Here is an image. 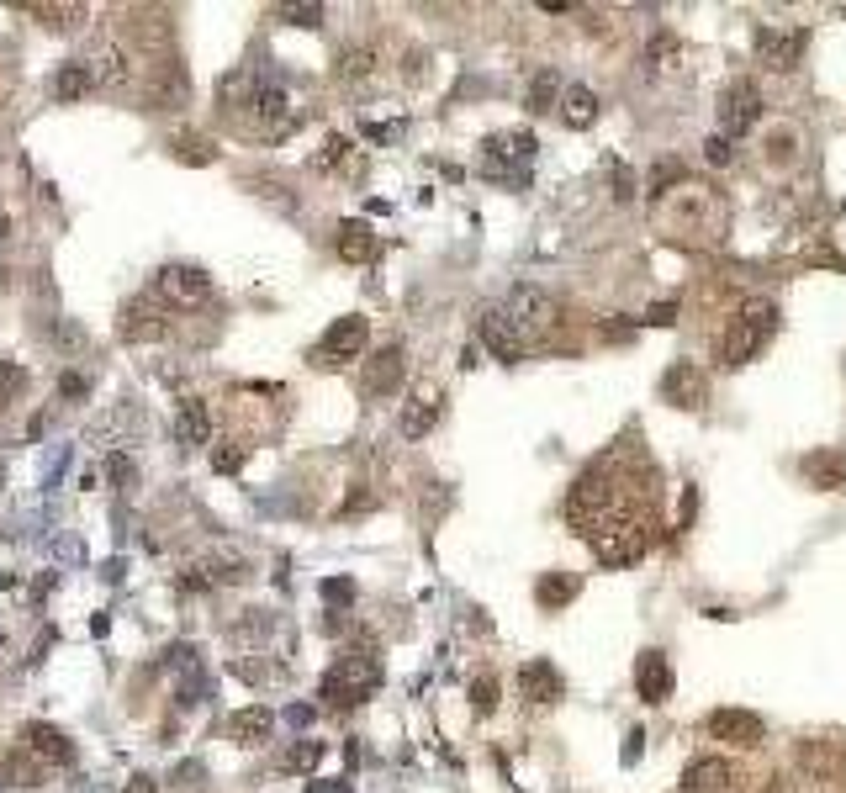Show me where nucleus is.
<instances>
[{
    "mask_svg": "<svg viewBox=\"0 0 846 793\" xmlns=\"http://www.w3.org/2000/svg\"><path fill=\"white\" fill-rule=\"evenodd\" d=\"M656 201H661V207H656L661 228H667L672 238H683V244H714V238H725L730 212H725L720 191L693 186V180H688L683 191H661Z\"/></svg>",
    "mask_w": 846,
    "mask_h": 793,
    "instance_id": "f257e3e1",
    "label": "nucleus"
},
{
    "mask_svg": "<svg viewBox=\"0 0 846 793\" xmlns=\"http://www.w3.org/2000/svg\"><path fill=\"white\" fill-rule=\"evenodd\" d=\"M376 688H381V651H376V640L349 645L334 667L318 677V698H323V704H334V709H355V704H365V693H376Z\"/></svg>",
    "mask_w": 846,
    "mask_h": 793,
    "instance_id": "f03ea898",
    "label": "nucleus"
},
{
    "mask_svg": "<svg viewBox=\"0 0 846 793\" xmlns=\"http://www.w3.org/2000/svg\"><path fill=\"white\" fill-rule=\"evenodd\" d=\"M772 328H778V302L772 297H746L741 302V312L730 318V328L720 334V344H714V360L720 365H746V360H757V349L772 339Z\"/></svg>",
    "mask_w": 846,
    "mask_h": 793,
    "instance_id": "7ed1b4c3",
    "label": "nucleus"
},
{
    "mask_svg": "<svg viewBox=\"0 0 846 793\" xmlns=\"http://www.w3.org/2000/svg\"><path fill=\"white\" fill-rule=\"evenodd\" d=\"M535 133L513 127V133H492L487 149H482V175L487 180H524V170L535 164Z\"/></svg>",
    "mask_w": 846,
    "mask_h": 793,
    "instance_id": "20e7f679",
    "label": "nucleus"
},
{
    "mask_svg": "<svg viewBox=\"0 0 846 793\" xmlns=\"http://www.w3.org/2000/svg\"><path fill=\"white\" fill-rule=\"evenodd\" d=\"M587 540H593V556L603 566H630V561L646 556L651 534H646L640 519H609V524H598L593 534H587Z\"/></svg>",
    "mask_w": 846,
    "mask_h": 793,
    "instance_id": "39448f33",
    "label": "nucleus"
},
{
    "mask_svg": "<svg viewBox=\"0 0 846 793\" xmlns=\"http://www.w3.org/2000/svg\"><path fill=\"white\" fill-rule=\"evenodd\" d=\"M503 312H508V323L519 328L529 344H535L540 334H550V328H556V318H561L556 297H550V291H540V286H513L508 302H503Z\"/></svg>",
    "mask_w": 846,
    "mask_h": 793,
    "instance_id": "423d86ee",
    "label": "nucleus"
},
{
    "mask_svg": "<svg viewBox=\"0 0 846 793\" xmlns=\"http://www.w3.org/2000/svg\"><path fill=\"white\" fill-rule=\"evenodd\" d=\"M714 112H720V138H741L762 117V90L751 80H730L720 90V106H714Z\"/></svg>",
    "mask_w": 846,
    "mask_h": 793,
    "instance_id": "0eeeda50",
    "label": "nucleus"
},
{
    "mask_svg": "<svg viewBox=\"0 0 846 793\" xmlns=\"http://www.w3.org/2000/svg\"><path fill=\"white\" fill-rule=\"evenodd\" d=\"M154 291L170 307H201L212 297V275L201 270V265H164L159 275H154Z\"/></svg>",
    "mask_w": 846,
    "mask_h": 793,
    "instance_id": "6e6552de",
    "label": "nucleus"
},
{
    "mask_svg": "<svg viewBox=\"0 0 846 793\" xmlns=\"http://www.w3.org/2000/svg\"><path fill=\"white\" fill-rule=\"evenodd\" d=\"M751 48H757V64H762V69H772V75H788V69L799 64V53H804V27H757Z\"/></svg>",
    "mask_w": 846,
    "mask_h": 793,
    "instance_id": "1a4fd4ad",
    "label": "nucleus"
},
{
    "mask_svg": "<svg viewBox=\"0 0 846 793\" xmlns=\"http://www.w3.org/2000/svg\"><path fill=\"white\" fill-rule=\"evenodd\" d=\"M476 334H482V344L492 349V360H503V365H519V360L529 355V339L508 323L503 307H482V318H476Z\"/></svg>",
    "mask_w": 846,
    "mask_h": 793,
    "instance_id": "9d476101",
    "label": "nucleus"
},
{
    "mask_svg": "<svg viewBox=\"0 0 846 793\" xmlns=\"http://www.w3.org/2000/svg\"><path fill=\"white\" fill-rule=\"evenodd\" d=\"M365 355V318H339L328 334L318 339V349H312V365H349V360H360Z\"/></svg>",
    "mask_w": 846,
    "mask_h": 793,
    "instance_id": "9b49d317",
    "label": "nucleus"
},
{
    "mask_svg": "<svg viewBox=\"0 0 846 793\" xmlns=\"http://www.w3.org/2000/svg\"><path fill=\"white\" fill-rule=\"evenodd\" d=\"M402 376H408V355L402 344H381L371 360H365V397H392Z\"/></svg>",
    "mask_w": 846,
    "mask_h": 793,
    "instance_id": "f8f14e48",
    "label": "nucleus"
},
{
    "mask_svg": "<svg viewBox=\"0 0 846 793\" xmlns=\"http://www.w3.org/2000/svg\"><path fill=\"white\" fill-rule=\"evenodd\" d=\"M709 735L714 741H730V746H762L767 725H762V714H751V709H714L709 714Z\"/></svg>",
    "mask_w": 846,
    "mask_h": 793,
    "instance_id": "ddd939ff",
    "label": "nucleus"
},
{
    "mask_svg": "<svg viewBox=\"0 0 846 793\" xmlns=\"http://www.w3.org/2000/svg\"><path fill=\"white\" fill-rule=\"evenodd\" d=\"M22 746L38 756V762H48V767H69V762H75V741H69L59 725H48V719H27Z\"/></svg>",
    "mask_w": 846,
    "mask_h": 793,
    "instance_id": "4468645a",
    "label": "nucleus"
},
{
    "mask_svg": "<svg viewBox=\"0 0 846 793\" xmlns=\"http://www.w3.org/2000/svg\"><path fill=\"white\" fill-rule=\"evenodd\" d=\"M661 397L672 402V408H704L709 402V381L698 371L693 360H677L667 376H661Z\"/></svg>",
    "mask_w": 846,
    "mask_h": 793,
    "instance_id": "2eb2a0df",
    "label": "nucleus"
},
{
    "mask_svg": "<svg viewBox=\"0 0 846 793\" xmlns=\"http://www.w3.org/2000/svg\"><path fill=\"white\" fill-rule=\"evenodd\" d=\"M635 693L646 698V704H667L672 693V661L661 651H640L635 656Z\"/></svg>",
    "mask_w": 846,
    "mask_h": 793,
    "instance_id": "dca6fc26",
    "label": "nucleus"
},
{
    "mask_svg": "<svg viewBox=\"0 0 846 793\" xmlns=\"http://www.w3.org/2000/svg\"><path fill=\"white\" fill-rule=\"evenodd\" d=\"M799 476L820 492H841L846 487V450H809L799 460Z\"/></svg>",
    "mask_w": 846,
    "mask_h": 793,
    "instance_id": "f3484780",
    "label": "nucleus"
},
{
    "mask_svg": "<svg viewBox=\"0 0 846 793\" xmlns=\"http://www.w3.org/2000/svg\"><path fill=\"white\" fill-rule=\"evenodd\" d=\"M249 112H254V122H265L270 133H281L286 127V112H291V96L275 80H254V90H249Z\"/></svg>",
    "mask_w": 846,
    "mask_h": 793,
    "instance_id": "a211bd4d",
    "label": "nucleus"
},
{
    "mask_svg": "<svg viewBox=\"0 0 846 793\" xmlns=\"http://www.w3.org/2000/svg\"><path fill=\"white\" fill-rule=\"evenodd\" d=\"M561 688H566V682H561V672L550 667L545 656H535V661H524V667H519V693L529 698V704H556Z\"/></svg>",
    "mask_w": 846,
    "mask_h": 793,
    "instance_id": "6ab92c4d",
    "label": "nucleus"
},
{
    "mask_svg": "<svg viewBox=\"0 0 846 793\" xmlns=\"http://www.w3.org/2000/svg\"><path fill=\"white\" fill-rule=\"evenodd\" d=\"M228 735H233L238 746H265L270 735H275V709H265V704L238 709V714L228 719Z\"/></svg>",
    "mask_w": 846,
    "mask_h": 793,
    "instance_id": "aec40b11",
    "label": "nucleus"
},
{
    "mask_svg": "<svg viewBox=\"0 0 846 793\" xmlns=\"http://www.w3.org/2000/svg\"><path fill=\"white\" fill-rule=\"evenodd\" d=\"M730 788V762L720 756H693L683 772V793H725Z\"/></svg>",
    "mask_w": 846,
    "mask_h": 793,
    "instance_id": "412c9836",
    "label": "nucleus"
},
{
    "mask_svg": "<svg viewBox=\"0 0 846 793\" xmlns=\"http://www.w3.org/2000/svg\"><path fill=\"white\" fill-rule=\"evenodd\" d=\"M207 439H212V413H207V402H201V397H191L186 408L175 413V445L196 450V445H207Z\"/></svg>",
    "mask_w": 846,
    "mask_h": 793,
    "instance_id": "4be33fe9",
    "label": "nucleus"
},
{
    "mask_svg": "<svg viewBox=\"0 0 846 793\" xmlns=\"http://www.w3.org/2000/svg\"><path fill=\"white\" fill-rule=\"evenodd\" d=\"M556 106H561V122H566V127H577V133L598 122V96H593L587 85H566Z\"/></svg>",
    "mask_w": 846,
    "mask_h": 793,
    "instance_id": "5701e85b",
    "label": "nucleus"
},
{
    "mask_svg": "<svg viewBox=\"0 0 846 793\" xmlns=\"http://www.w3.org/2000/svg\"><path fill=\"white\" fill-rule=\"evenodd\" d=\"M577 593H582V577H577V571H545V577L535 582V603H540V608H566Z\"/></svg>",
    "mask_w": 846,
    "mask_h": 793,
    "instance_id": "b1692460",
    "label": "nucleus"
},
{
    "mask_svg": "<svg viewBox=\"0 0 846 793\" xmlns=\"http://www.w3.org/2000/svg\"><path fill=\"white\" fill-rule=\"evenodd\" d=\"M376 254V233H371V223H360V217H349V223L339 228V260H349V265H365Z\"/></svg>",
    "mask_w": 846,
    "mask_h": 793,
    "instance_id": "393cba45",
    "label": "nucleus"
},
{
    "mask_svg": "<svg viewBox=\"0 0 846 793\" xmlns=\"http://www.w3.org/2000/svg\"><path fill=\"white\" fill-rule=\"evenodd\" d=\"M159 334H164L159 307H149V302H127V312H122V339L143 344V339H159Z\"/></svg>",
    "mask_w": 846,
    "mask_h": 793,
    "instance_id": "a878e982",
    "label": "nucleus"
},
{
    "mask_svg": "<svg viewBox=\"0 0 846 793\" xmlns=\"http://www.w3.org/2000/svg\"><path fill=\"white\" fill-rule=\"evenodd\" d=\"M439 423V397L434 392H423V397H413L408 408H402V418H397V429L408 434V439H423Z\"/></svg>",
    "mask_w": 846,
    "mask_h": 793,
    "instance_id": "bb28decb",
    "label": "nucleus"
},
{
    "mask_svg": "<svg viewBox=\"0 0 846 793\" xmlns=\"http://www.w3.org/2000/svg\"><path fill=\"white\" fill-rule=\"evenodd\" d=\"M154 112H180L186 106V69L180 64H164V75L154 80Z\"/></svg>",
    "mask_w": 846,
    "mask_h": 793,
    "instance_id": "cd10ccee",
    "label": "nucleus"
},
{
    "mask_svg": "<svg viewBox=\"0 0 846 793\" xmlns=\"http://www.w3.org/2000/svg\"><path fill=\"white\" fill-rule=\"evenodd\" d=\"M90 90H96V80H90V64H64L59 75H53V96H59L64 106H69V101H85Z\"/></svg>",
    "mask_w": 846,
    "mask_h": 793,
    "instance_id": "c85d7f7f",
    "label": "nucleus"
},
{
    "mask_svg": "<svg viewBox=\"0 0 846 793\" xmlns=\"http://www.w3.org/2000/svg\"><path fill=\"white\" fill-rule=\"evenodd\" d=\"M646 64H651V75H672V69L683 64V43H677L672 32H656L646 43Z\"/></svg>",
    "mask_w": 846,
    "mask_h": 793,
    "instance_id": "c756f323",
    "label": "nucleus"
},
{
    "mask_svg": "<svg viewBox=\"0 0 846 793\" xmlns=\"http://www.w3.org/2000/svg\"><path fill=\"white\" fill-rule=\"evenodd\" d=\"M101 476H106V482H112L117 492H133V487H138V460L127 455V450H106Z\"/></svg>",
    "mask_w": 846,
    "mask_h": 793,
    "instance_id": "7c9ffc66",
    "label": "nucleus"
},
{
    "mask_svg": "<svg viewBox=\"0 0 846 793\" xmlns=\"http://www.w3.org/2000/svg\"><path fill=\"white\" fill-rule=\"evenodd\" d=\"M27 11L38 16L43 27H53V32H69V27L85 22V6H53V0H38V6H27Z\"/></svg>",
    "mask_w": 846,
    "mask_h": 793,
    "instance_id": "2f4dec72",
    "label": "nucleus"
},
{
    "mask_svg": "<svg viewBox=\"0 0 846 793\" xmlns=\"http://www.w3.org/2000/svg\"><path fill=\"white\" fill-rule=\"evenodd\" d=\"M556 101H561V80L550 75V69H540V75L529 80V90H524V106L529 112H550Z\"/></svg>",
    "mask_w": 846,
    "mask_h": 793,
    "instance_id": "473e14b6",
    "label": "nucleus"
},
{
    "mask_svg": "<svg viewBox=\"0 0 846 793\" xmlns=\"http://www.w3.org/2000/svg\"><path fill=\"white\" fill-rule=\"evenodd\" d=\"M323 762V741H297L281 751V772H312Z\"/></svg>",
    "mask_w": 846,
    "mask_h": 793,
    "instance_id": "72a5a7b5",
    "label": "nucleus"
},
{
    "mask_svg": "<svg viewBox=\"0 0 846 793\" xmlns=\"http://www.w3.org/2000/svg\"><path fill=\"white\" fill-rule=\"evenodd\" d=\"M127 75H133V69H127V59H122L117 48L101 59V69H90V80H96V90H122V85H127Z\"/></svg>",
    "mask_w": 846,
    "mask_h": 793,
    "instance_id": "f704fd0d",
    "label": "nucleus"
},
{
    "mask_svg": "<svg viewBox=\"0 0 846 793\" xmlns=\"http://www.w3.org/2000/svg\"><path fill=\"white\" fill-rule=\"evenodd\" d=\"M275 22L281 27H323V6H312V0H302V6H275Z\"/></svg>",
    "mask_w": 846,
    "mask_h": 793,
    "instance_id": "c9c22d12",
    "label": "nucleus"
},
{
    "mask_svg": "<svg viewBox=\"0 0 846 793\" xmlns=\"http://www.w3.org/2000/svg\"><path fill=\"white\" fill-rule=\"evenodd\" d=\"M318 598L334 603V608H349V603L360 598V587H355V577H323V582H318Z\"/></svg>",
    "mask_w": 846,
    "mask_h": 793,
    "instance_id": "e433bc0d",
    "label": "nucleus"
},
{
    "mask_svg": "<svg viewBox=\"0 0 846 793\" xmlns=\"http://www.w3.org/2000/svg\"><path fill=\"white\" fill-rule=\"evenodd\" d=\"M22 386H27V371L16 360H0V413L11 408L16 397H22Z\"/></svg>",
    "mask_w": 846,
    "mask_h": 793,
    "instance_id": "4c0bfd02",
    "label": "nucleus"
},
{
    "mask_svg": "<svg viewBox=\"0 0 846 793\" xmlns=\"http://www.w3.org/2000/svg\"><path fill=\"white\" fill-rule=\"evenodd\" d=\"M244 466H249V450L238 445V439H233V445H217V450H212V471H217V476H238Z\"/></svg>",
    "mask_w": 846,
    "mask_h": 793,
    "instance_id": "58836bf2",
    "label": "nucleus"
},
{
    "mask_svg": "<svg viewBox=\"0 0 846 793\" xmlns=\"http://www.w3.org/2000/svg\"><path fill=\"white\" fill-rule=\"evenodd\" d=\"M175 159H186V164H212V159H217V149H212L207 138L180 133V138H175Z\"/></svg>",
    "mask_w": 846,
    "mask_h": 793,
    "instance_id": "ea45409f",
    "label": "nucleus"
},
{
    "mask_svg": "<svg viewBox=\"0 0 846 793\" xmlns=\"http://www.w3.org/2000/svg\"><path fill=\"white\" fill-rule=\"evenodd\" d=\"M471 709H476V714L498 709V677H476V682H471Z\"/></svg>",
    "mask_w": 846,
    "mask_h": 793,
    "instance_id": "a19ab883",
    "label": "nucleus"
},
{
    "mask_svg": "<svg viewBox=\"0 0 846 793\" xmlns=\"http://www.w3.org/2000/svg\"><path fill=\"white\" fill-rule=\"evenodd\" d=\"M344 159H349V138H344V133H328L318 164H323V170H334V164H344Z\"/></svg>",
    "mask_w": 846,
    "mask_h": 793,
    "instance_id": "79ce46f5",
    "label": "nucleus"
},
{
    "mask_svg": "<svg viewBox=\"0 0 846 793\" xmlns=\"http://www.w3.org/2000/svg\"><path fill=\"white\" fill-rule=\"evenodd\" d=\"M767 159H772V164H788V159H794V133H788V127L767 138Z\"/></svg>",
    "mask_w": 846,
    "mask_h": 793,
    "instance_id": "37998d69",
    "label": "nucleus"
},
{
    "mask_svg": "<svg viewBox=\"0 0 846 793\" xmlns=\"http://www.w3.org/2000/svg\"><path fill=\"white\" fill-rule=\"evenodd\" d=\"M69 460H75V450H69V445H64V450H53V460H48V476H43V487H48V492L59 487V476H64V466H69Z\"/></svg>",
    "mask_w": 846,
    "mask_h": 793,
    "instance_id": "c03bdc74",
    "label": "nucleus"
},
{
    "mask_svg": "<svg viewBox=\"0 0 846 793\" xmlns=\"http://www.w3.org/2000/svg\"><path fill=\"white\" fill-rule=\"evenodd\" d=\"M59 397H90V376L64 371V376H59Z\"/></svg>",
    "mask_w": 846,
    "mask_h": 793,
    "instance_id": "a18cd8bd",
    "label": "nucleus"
},
{
    "mask_svg": "<svg viewBox=\"0 0 846 793\" xmlns=\"http://www.w3.org/2000/svg\"><path fill=\"white\" fill-rule=\"evenodd\" d=\"M704 159H709V164H730V159H735V149H730V138H720V133H714V138L704 143Z\"/></svg>",
    "mask_w": 846,
    "mask_h": 793,
    "instance_id": "49530a36",
    "label": "nucleus"
},
{
    "mask_svg": "<svg viewBox=\"0 0 846 793\" xmlns=\"http://www.w3.org/2000/svg\"><path fill=\"white\" fill-rule=\"evenodd\" d=\"M201 778H207V767H201V762H180V767H175V783H180V788H201Z\"/></svg>",
    "mask_w": 846,
    "mask_h": 793,
    "instance_id": "de8ad7c7",
    "label": "nucleus"
},
{
    "mask_svg": "<svg viewBox=\"0 0 846 793\" xmlns=\"http://www.w3.org/2000/svg\"><path fill=\"white\" fill-rule=\"evenodd\" d=\"M360 508H371V492H365V482H355V492L344 497V508H339V513H344V519H355Z\"/></svg>",
    "mask_w": 846,
    "mask_h": 793,
    "instance_id": "09e8293b",
    "label": "nucleus"
},
{
    "mask_svg": "<svg viewBox=\"0 0 846 793\" xmlns=\"http://www.w3.org/2000/svg\"><path fill=\"white\" fill-rule=\"evenodd\" d=\"M344 75H349V80H355V75H371V53H360V48L344 53Z\"/></svg>",
    "mask_w": 846,
    "mask_h": 793,
    "instance_id": "8fccbe9b",
    "label": "nucleus"
},
{
    "mask_svg": "<svg viewBox=\"0 0 846 793\" xmlns=\"http://www.w3.org/2000/svg\"><path fill=\"white\" fill-rule=\"evenodd\" d=\"M312 714H318V704H291V709H286V725L302 730V725H312Z\"/></svg>",
    "mask_w": 846,
    "mask_h": 793,
    "instance_id": "3c124183",
    "label": "nucleus"
},
{
    "mask_svg": "<svg viewBox=\"0 0 846 793\" xmlns=\"http://www.w3.org/2000/svg\"><path fill=\"white\" fill-rule=\"evenodd\" d=\"M397 133H402L397 122H371V127H365V138H376V143H392Z\"/></svg>",
    "mask_w": 846,
    "mask_h": 793,
    "instance_id": "603ef678",
    "label": "nucleus"
},
{
    "mask_svg": "<svg viewBox=\"0 0 846 793\" xmlns=\"http://www.w3.org/2000/svg\"><path fill=\"white\" fill-rule=\"evenodd\" d=\"M672 318H677V307H672V302H656V307L646 312V323H656V328H667Z\"/></svg>",
    "mask_w": 846,
    "mask_h": 793,
    "instance_id": "864d4df0",
    "label": "nucleus"
},
{
    "mask_svg": "<svg viewBox=\"0 0 846 793\" xmlns=\"http://www.w3.org/2000/svg\"><path fill=\"white\" fill-rule=\"evenodd\" d=\"M614 196H619V201H630V196H635V180H630V170H614Z\"/></svg>",
    "mask_w": 846,
    "mask_h": 793,
    "instance_id": "5fc2aeb1",
    "label": "nucleus"
},
{
    "mask_svg": "<svg viewBox=\"0 0 846 793\" xmlns=\"http://www.w3.org/2000/svg\"><path fill=\"white\" fill-rule=\"evenodd\" d=\"M59 344H85V328L80 323H59V334H53Z\"/></svg>",
    "mask_w": 846,
    "mask_h": 793,
    "instance_id": "6e6d98bb",
    "label": "nucleus"
},
{
    "mask_svg": "<svg viewBox=\"0 0 846 793\" xmlns=\"http://www.w3.org/2000/svg\"><path fill=\"white\" fill-rule=\"evenodd\" d=\"M122 793H159V783L149 778V772H138V778H127V788Z\"/></svg>",
    "mask_w": 846,
    "mask_h": 793,
    "instance_id": "4d7b16f0",
    "label": "nucleus"
},
{
    "mask_svg": "<svg viewBox=\"0 0 846 793\" xmlns=\"http://www.w3.org/2000/svg\"><path fill=\"white\" fill-rule=\"evenodd\" d=\"M603 334H609V339H630V334H635V323H609Z\"/></svg>",
    "mask_w": 846,
    "mask_h": 793,
    "instance_id": "13d9d810",
    "label": "nucleus"
},
{
    "mask_svg": "<svg viewBox=\"0 0 846 793\" xmlns=\"http://www.w3.org/2000/svg\"><path fill=\"white\" fill-rule=\"evenodd\" d=\"M11 238V217H6V207H0V244Z\"/></svg>",
    "mask_w": 846,
    "mask_h": 793,
    "instance_id": "bf43d9fd",
    "label": "nucleus"
},
{
    "mask_svg": "<svg viewBox=\"0 0 846 793\" xmlns=\"http://www.w3.org/2000/svg\"><path fill=\"white\" fill-rule=\"evenodd\" d=\"M762 793H794V788H788V783H767Z\"/></svg>",
    "mask_w": 846,
    "mask_h": 793,
    "instance_id": "052dcab7",
    "label": "nucleus"
},
{
    "mask_svg": "<svg viewBox=\"0 0 846 793\" xmlns=\"http://www.w3.org/2000/svg\"><path fill=\"white\" fill-rule=\"evenodd\" d=\"M0 645H6V635H0Z\"/></svg>",
    "mask_w": 846,
    "mask_h": 793,
    "instance_id": "680f3d73",
    "label": "nucleus"
}]
</instances>
